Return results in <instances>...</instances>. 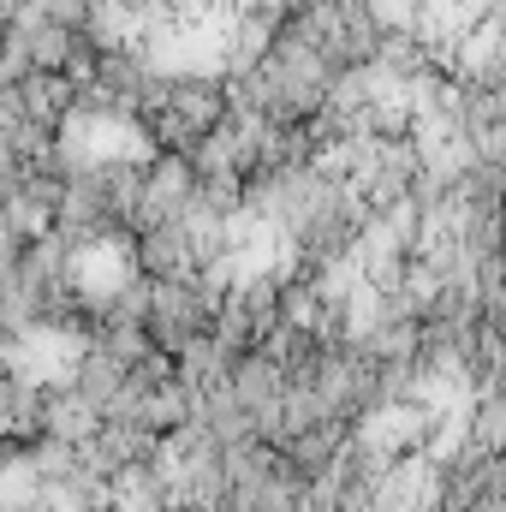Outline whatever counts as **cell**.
<instances>
[{
	"label": "cell",
	"instance_id": "cell-1",
	"mask_svg": "<svg viewBox=\"0 0 506 512\" xmlns=\"http://www.w3.org/2000/svg\"><path fill=\"white\" fill-rule=\"evenodd\" d=\"M120 274H126V256H120V251H90L84 262H78V280H84L90 292H102V286H108V280H120Z\"/></svg>",
	"mask_w": 506,
	"mask_h": 512
}]
</instances>
